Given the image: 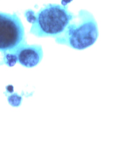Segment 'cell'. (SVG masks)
<instances>
[{
	"label": "cell",
	"instance_id": "obj_1",
	"mask_svg": "<svg viewBox=\"0 0 137 152\" xmlns=\"http://www.w3.org/2000/svg\"><path fill=\"white\" fill-rule=\"evenodd\" d=\"M25 16L32 24L31 34L38 37L55 38L65 31L74 17L66 7L51 4L42 8L36 13L28 10Z\"/></svg>",
	"mask_w": 137,
	"mask_h": 152
},
{
	"label": "cell",
	"instance_id": "obj_2",
	"mask_svg": "<svg viewBox=\"0 0 137 152\" xmlns=\"http://www.w3.org/2000/svg\"><path fill=\"white\" fill-rule=\"evenodd\" d=\"M56 42L75 50H83L93 45L99 36L98 24L94 16L86 10H81Z\"/></svg>",
	"mask_w": 137,
	"mask_h": 152
},
{
	"label": "cell",
	"instance_id": "obj_3",
	"mask_svg": "<svg viewBox=\"0 0 137 152\" xmlns=\"http://www.w3.org/2000/svg\"><path fill=\"white\" fill-rule=\"evenodd\" d=\"M25 42L24 27L17 15L0 11V52L11 51Z\"/></svg>",
	"mask_w": 137,
	"mask_h": 152
},
{
	"label": "cell",
	"instance_id": "obj_4",
	"mask_svg": "<svg viewBox=\"0 0 137 152\" xmlns=\"http://www.w3.org/2000/svg\"><path fill=\"white\" fill-rule=\"evenodd\" d=\"M43 54L42 46L30 45L25 42L13 50L3 53L0 66L5 64L12 67L18 63L23 67L32 68L41 62Z\"/></svg>",
	"mask_w": 137,
	"mask_h": 152
},
{
	"label": "cell",
	"instance_id": "obj_5",
	"mask_svg": "<svg viewBox=\"0 0 137 152\" xmlns=\"http://www.w3.org/2000/svg\"><path fill=\"white\" fill-rule=\"evenodd\" d=\"M7 98L9 104L13 107H19L23 101V96L17 93H13L5 95Z\"/></svg>",
	"mask_w": 137,
	"mask_h": 152
},
{
	"label": "cell",
	"instance_id": "obj_6",
	"mask_svg": "<svg viewBox=\"0 0 137 152\" xmlns=\"http://www.w3.org/2000/svg\"><path fill=\"white\" fill-rule=\"evenodd\" d=\"M6 91L4 92V94L5 95H6L7 94H12L14 93V87L13 86L11 85H9L7 86L6 87Z\"/></svg>",
	"mask_w": 137,
	"mask_h": 152
}]
</instances>
